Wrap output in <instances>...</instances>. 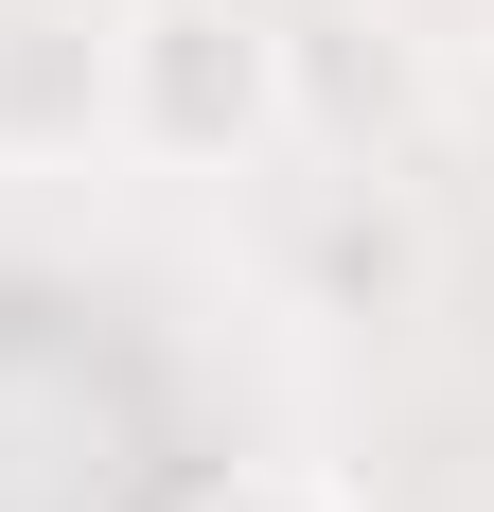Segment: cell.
I'll list each match as a JSON object with an SVG mask.
<instances>
[{
  "instance_id": "6da1fadb",
  "label": "cell",
  "mask_w": 494,
  "mask_h": 512,
  "mask_svg": "<svg viewBox=\"0 0 494 512\" xmlns=\"http://www.w3.org/2000/svg\"><path fill=\"white\" fill-rule=\"evenodd\" d=\"M106 124L159 159H247L283 142V36L247 0H124L106 18Z\"/></svg>"
},
{
  "instance_id": "7a4b0ae2",
  "label": "cell",
  "mask_w": 494,
  "mask_h": 512,
  "mask_svg": "<svg viewBox=\"0 0 494 512\" xmlns=\"http://www.w3.org/2000/svg\"><path fill=\"white\" fill-rule=\"evenodd\" d=\"M106 124V18L89 0H0V159H71Z\"/></svg>"
},
{
  "instance_id": "3957f363",
  "label": "cell",
  "mask_w": 494,
  "mask_h": 512,
  "mask_svg": "<svg viewBox=\"0 0 494 512\" xmlns=\"http://www.w3.org/2000/svg\"><path fill=\"white\" fill-rule=\"evenodd\" d=\"M300 265H318V283L371 318V301H406V283H424V212H406L371 159H353V177H318V195H300Z\"/></svg>"
},
{
  "instance_id": "277c9868",
  "label": "cell",
  "mask_w": 494,
  "mask_h": 512,
  "mask_svg": "<svg viewBox=\"0 0 494 512\" xmlns=\"http://www.w3.org/2000/svg\"><path fill=\"white\" fill-rule=\"evenodd\" d=\"M230 512H336L318 477H230Z\"/></svg>"
},
{
  "instance_id": "5b68a950",
  "label": "cell",
  "mask_w": 494,
  "mask_h": 512,
  "mask_svg": "<svg viewBox=\"0 0 494 512\" xmlns=\"http://www.w3.org/2000/svg\"><path fill=\"white\" fill-rule=\"evenodd\" d=\"M459 124H477V159H494V36H477V71H459Z\"/></svg>"
}]
</instances>
